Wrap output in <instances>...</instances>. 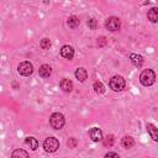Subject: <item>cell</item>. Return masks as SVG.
<instances>
[{"instance_id": "1", "label": "cell", "mask_w": 158, "mask_h": 158, "mask_svg": "<svg viewBox=\"0 0 158 158\" xmlns=\"http://www.w3.org/2000/svg\"><path fill=\"white\" fill-rule=\"evenodd\" d=\"M139 81L144 86H149L156 81V74L152 69H144L139 75Z\"/></svg>"}, {"instance_id": "2", "label": "cell", "mask_w": 158, "mask_h": 158, "mask_svg": "<svg viewBox=\"0 0 158 158\" xmlns=\"http://www.w3.org/2000/svg\"><path fill=\"white\" fill-rule=\"evenodd\" d=\"M64 116L60 114V112H54L52 114V116L49 117V125L54 130H60L63 126H64Z\"/></svg>"}, {"instance_id": "3", "label": "cell", "mask_w": 158, "mask_h": 158, "mask_svg": "<svg viewBox=\"0 0 158 158\" xmlns=\"http://www.w3.org/2000/svg\"><path fill=\"white\" fill-rule=\"evenodd\" d=\"M109 85H110V88H111L114 91H121V90L125 88L126 81H125V79H123L121 75H115V77H112V78L110 79Z\"/></svg>"}, {"instance_id": "4", "label": "cell", "mask_w": 158, "mask_h": 158, "mask_svg": "<svg viewBox=\"0 0 158 158\" xmlns=\"http://www.w3.org/2000/svg\"><path fill=\"white\" fill-rule=\"evenodd\" d=\"M43 148H44L46 152H49V153L56 152V151L59 148V142H58V139L54 138V137H48V138H46L44 142H43Z\"/></svg>"}, {"instance_id": "5", "label": "cell", "mask_w": 158, "mask_h": 158, "mask_svg": "<svg viewBox=\"0 0 158 158\" xmlns=\"http://www.w3.org/2000/svg\"><path fill=\"white\" fill-rule=\"evenodd\" d=\"M105 26L109 31H117L120 30V26H121V21L118 17H115V16H111L109 17L106 21H105Z\"/></svg>"}, {"instance_id": "6", "label": "cell", "mask_w": 158, "mask_h": 158, "mask_svg": "<svg viewBox=\"0 0 158 158\" xmlns=\"http://www.w3.org/2000/svg\"><path fill=\"white\" fill-rule=\"evenodd\" d=\"M17 70H19V73H20L21 75H23V77H28V75L32 74V72H33V67H32V64H31L30 62L25 60V62H21V63L19 64Z\"/></svg>"}, {"instance_id": "7", "label": "cell", "mask_w": 158, "mask_h": 158, "mask_svg": "<svg viewBox=\"0 0 158 158\" xmlns=\"http://www.w3.org/2000/svg\"><path fill=\"white\" fill-rule=\"evenodd\" d=\"M89 136H90V138L94 141V142H99V141H102V132H101V130L100 128H98V127H93L90 131H89Z\"/></svg>"}, {"instance_id": "8", "label": "cell", "mask_w": 158, "mask_h": 158, "mask_svg": "<svg viewBox=\"0 0 158 158\" xmlns=\"http://www.w3.org/2000/svg\"><path fill=\"white\" fill-rule=\"evenodd\" d=\"M60 56L63 58L70 60L74 57V49H73V47H70V46H63L60 48Z\"/></svg>"}, {"instance_id": "9", "label": "cell", "mask_w": 158, "mask_h": 158, "mask_svg": "<svg viewBox=\"0 0 158 158\" xmlns=\"http://www.w3.org/2000/svg\"><path fill=\"white\" fill-rule=\"evenodd\" d=\"M147 131L151 136V138L156 142H158V128L153 123H147Z\"/></svg>"}, {"instance_id": "10", "label": "cell", "mask_w": 158, "mask_h": 158, "mask_svg": "<svg viewBox=\"0 0 158 158\" xmlns=\"http://www.w3.org/2000/svg\"><path fill=\"white\" fill-rule=\"evenodd\" d=\"M59 86H60V89H62L63 91L69 93V91H72V89H73V83H72V80H69V79H62L60 83H59Z\"/></svg>"}, {"instance_id": "11", "label": "cell", "mask_w": 158, "mask_h": 158, "mask_svg": "<svg viewBox=\"0 0 158 158\" xmlns=\"http://www.w3.org/2000/svg\"><path fill=\"white\" fill-rule=\"evenodd\" d=\"M130 59H131V62H132V64L135 65V67H142V64H143V57L142 56H139V54H135V53H132L131 56H130Z\"/></svg>"}, {"instance_id": "12", "label": "cell", "mask_w": 158, "mask_h": 158, "mask_svg": "<svg viewBox=\"0 0 158 158\" xmlns=\"http://www.w3.org/2000/svg\"><path fill=\"white\" fill-rule=\"evenodd\" d=\"M38 73H40V75H41L42 78H48V77L51 75V73H52V68H51L48 64H43V65L40 67Z\"/></svg>"}, {"instance_id": "13", "label": "cell", "mask_w": 158, "mask_h": 158, "mask_svg": "<svg viewBox=\"0 0 158 158\" xmlns=\"http://www.w3.org/2000/svg\"><path fill=\"white\" fill-rule=\"evenodd\" d=\"M147 17L151 22H158V7H152L148 11Z\"/></svg>"}, {"instance_id": "14", "label": "cell", "mask_w": 158, "mask_h": 158, "mask_svg": "<svg viewBox=\"0 0 158 158\" xmlns=\"http://www.w3.org/2000/svg\"><path fill=\"white\" fill-rule=\"evenodd\" d=\"M75 78L79 80V81H84L86 78H88V72L84 69V68H78L75 70Z\"/></svg>"}, {"instance_id": "15", "label": "cell", "mask_w": 158, "mask_h": 158, "mask_svg": "<svg viewBox=\"0 0 158 158\" xmlns=\"http://www.w3.org/2000/svg\"><path fill=\"white\" fill-rule=\"evenodd\" d=\"M25 143H26L32 151H36L37 147H38V142H37V139H36L35 137H26V138H25Z\"/></svg>"}, {"instance_id": "16", "label": "cell", "mask_w": 158, "mask_h": 158, "mask_svg": "<svg viewBox=\"0 0 158 158\" xmlns=\"http://www.w3.org/2000/svg\"><path fill=\"white\" fill-rule=\"evenodd\" d=\"M122 146L125 148H132L135 146V139L132 137H130V136H125L122 138Z\"/></svg>"}, {"instance_id": "17", "label": "cell", "mask_w": 158, "mask_h": 158, "mask_svg": "<svg viewBox=\"0 0 158 158\" xmlns=\"http://www.w3.org/2000/svg\"><path fill=\"white\" fill-rule=\"evenodd\" d=\"M79 22H80V20L77 17V16H69L68 17V21H67V23H68V26L70 27V28H75L78 25H79Z\"/></svg>"}, {"instance_id": "18", "label": "cell", "mask_w": 158, "mask_h": 158, "mask_svg": "<svg viewBox=\"0 0 158 158\" xmlns=\"http://www.w3.org/2000/svg\"><path fill=\"white\" fill-rule=\"evenodd\" d=\"M93 88H94V90H95L96 94H102V93H105V86H104V84H102L101 81H95L94 85H93Z\"/></svg>"}, {"instance_id": "19", "label": "cell", "mask_w": 158, "mask_h": 158, "mask_svg": "<svg viewBox=\"0 0 158 158\" xmlns=\"http://www.w3.org/2000/svg\"><path fill=\"white\" fill-rule=\"evenodd\" d=\"M114 142H115L114 135H107L105 138H102V143H104L105 147H111L114 144Z\"/></svg>"}, {"instance_id": "20", "label": "cell", "mask_w": 158, "mask_h": 158, "mask_svg": "<svg viewBox=\"0 0 158 158\" xmlns=\"http://www.w3.org/2000/svg\"><path fill=\"white\" fill-rule=\"evenodd\" d=\"M11 157H12V158H16V157H23V158H27V157H28V153H27L26 151H23V149H15V151L12 152Z\"/></svg>"}, {"instance_id": "21", "label": "cell", "mask_w": 158, "mask_h": 158, "mask_svg": "<svg viewBox=\"0 0 158 158\" xmlns=\"http://www.w3.org/2000/svg\"><path fill=\"white\" fill-rule=\"evenodd\" d=\"M51 41L48 40V38H43L42 41H41V47H42V49H49V47H51Z\"/></svg>"}, {"instance_id": "22", "label": "cell", "mask_w": 158, "mask_h": 158, "mask_svg": "<svg viewBox=\"0 0 158 158\" xmlns=\"http://www.w3.org/2000/svg\"><path fill=\"white\" fill-rule=\"evenodd\" d=\"M68 146H69V148H74V147L77 146V139H75V138H69Z\"/></svg>"}, {"instance_id": "23", "label": "cell", "mask_w": 158, "mask_h": 158, "mask_svg": "<svg viewBox=\"0 0 158 158\" xmlns=\"http://www.w3.org/2000/svg\"><path fill=\"white\" fill-rule=\"evenodd\" d=\"M95 25H96V21H95L94 19H91V20H89V21H88V26H89L91 30H94V28H95Z\"/></svg>"}, {"instance_id": "24", "label": "cell", "mask_w": 158, "mask_h": 158, "mask_svg": "<svg viewBox=\"0 0 158 158\" xmlns=\"http://www.w3.org/2000/svg\"><path fill=\"white\" fill-rule=\"evenodd\" d=\"M105 157H118V154H117V153H112V152H110V153H106Z\"/></svg>"}]
</instances>
